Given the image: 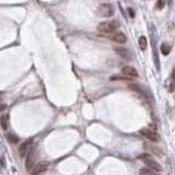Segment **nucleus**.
<instances>
[{"label": "nucleus", "instance_id": "f257e3e1", "mask_svg": "<svg viewBox=\"0 0 175 175\" xmlns=\"http://www.w3.org/2000/svg\"><path fill=\"white\" fill-rule=\"evenodd\" d=\"M137 159L144 162V164L147 165V167H149V169L155 171L158 173H159V172H162V166L160 165V163H158L155 160H153L151 154H149V153H142V154L138 155Z\"/></svg>", "mask_w": 175, "mask_h": 175}, {"label": "nucleus", "instance_id": "f03ea898", "mask_svg": "<svg viewBox=\"0 0 175 175\" xmlns=\"http://www.w3.org/2000/svg\"><path fill=\"white\" fill-rule=\"evenodd\" d=\"M139 134L142 136V137L147 138L148 140L152 141V142H158L159 139H160V137H159V135H158L157 132L151 130L150 128H142V129H140Z\"/></svg>", "mask_w": 175, "mask_h": 175}, {"label": "nucleus", "instance_id": "7ed1b4c3", "mask_svg": "<svg viewBox=\"0 0 175 175\" xmlns=\"http://www.w3.org/2000/svg\"><path fill=\"white\" fill-rule=\"evenodd\" d=\"M117 27L116 22H112V21H106V22H102L98 25L99 31L103 32V33H112L115 31Z\"/></svg>", "mask_w": 175, "mask_h": 175}, {"label": "nucleus", "instance_id": "20e7f679", "mask_svg": "<svg viewBox=\"0 0 175 175\" xmlns=\"http://www.w3.org/2000/svg\"><path fill=\"white\" fill-rule=\"evenodd\" d=\"M99 13L100 15H102L104 18L112 17L113 14H114V8H113V6L109 5V3H103V5L100 6Z\"/></svg>", "mask_w": 175, "mask_h": 175}, {"label": "nucleus", "instance_id": "39448f33", "mask_svg": "<svg viewBox=\"0 0 175 175\" xmlns=\"http://www.w3.org/2000/svg\"><path fill=\"white\" fill-rule=\"evenodd\" d=\"M26 161H25V166H26V170L30 171L33 167L34 163H35V154H34V148H32L26 154Z\"/></svg>", "mask_w": 175, "mask_h": 175}, {"label": "nucleus", "instance_id": "423d86ee", "mask_svg": "<svg viewBox=\"0 0 175 175\" xmlns=\"http://www.w3.org/2000/svg\"><path fill=\"white\" fill-rule=\"evenodd\" d=\"M48 165H50V162H47V161H43V162L37 163V164L34 166V170H33L32 175H40L42 172H44L45 170H47Z\"/></svg>", "mask_w": 175, "mask_h": 175}, {"label": "nucleus", "instance_id": "0eeeda50", "mask_svg": "<svg viewBox=\"0 0 175 175\" xmlns=\"http://www.w3.org/2000/svg\"><path fill=\"white\" fill-rule=\"evenodd\" d=\"M109 38L114 42H116L118 44H125L127 38H126V36L124 33H121V32H116V33H114L112 35L109 36Z\"/></svg>", "mask_w": 175, "mask_h": 175}, {"label": "nucleus", "instance_id": "6e6552de", "mask_svg": "<svg viewBox=\"0 0 175 175\" xmlns=\"http://www.w3.org/2000/svg\"><path fill=\"white\" fill-rule=\"evenodd\" d=\"M121 73L128 77H134L137 78L138 77V72L134 67H130V66H125V67L121 68Z\"/></svg>", "mask_w": 175, "mask_h": 175}, {"label": "nucleus", "instance_id": "1a4fd4ad", "mask_svg": "<svg viewBox=\"0 0 175 175\" xmlns=\"http://www.w3.org/2000/svg\"><path fill=\"white\" fill-rule=\"evenodd\" d=\"M146 149H148V150H150L151 151V153L152 154H155L157 157L159 158H163V151H162L160 148H158L157 146H149V144H146Z\"/></svg>", "mask_w": 175, "mask_h": 175}, {"label": "nucleus", "instance_id": "9d476101", "mask_svg": "<svg viewBox=\"0 0 175 175\" xmlns=\"http://www.w3.org/2000/svg\"><path fill=\"white\" fill-rule=\"evenodd\" d=\"M27 149H29V142L27 141H24L22 144H20L19 147V154L21 158H24L27 154Z\"/></svg>", "mask_w": 175, "mask_h": 175}, {"label": "nucleus", "instance_id": "9b49d317", "mask_svg": "<svg viewBox=\"0 0 175 175\" xmlns=\"http://www.w3.org/2000/svg\"><path fill=\"white\" fill-rule=\"evenodd\" d=\"M115 52H116L121 57H123V58H125V59H130V57H131V56H130V53L126 50V48L118 47V48H115Z\"/></svg>", "mask_w": 175, "mask_h": 175}, {"label": "nucleus", "instance_id": "f8f14e48", "mask_svg": "<svg viewBox=\"0 0 175 175\" xmlns=\"http://www.w3.org/2000/svg\"><path fill=\"white\" fill-rule=\"evenodd\" d=\"M8 123H9V115L8 114H3L2 116L0 117V125H1L3 130L8 128Z\"/></svg>", "mask_w": 175, "mask_h": 175}, {"label": "nucleus", "instance_id": "ddd939ff", "mask_svg": "<svg viewBox=\"0 0 175 175\" xmlns=\"http://www.w3.org/2000/svg\"><path fill=\"white\" fill-rule=\"evenodd\" d=\"M140 174H144V175H158V172L151 170V169H149V167H142V169L140 170Z\"/></svg>", "mask_w": 175, "mask_h": 175}, {"label": "nucleus", "instance_id": "4468645a", "mask_svg": "<svg viewBox=\"0 0 175 175\" xmlns=\"http://www.w3.org/2000/svg\"><path fill=\"white\" fill-rule=\"evenodd\" d=\"M128 88H129L131 91H134V92H137V93H139V94H141V95H144V91H142V89L140 88L139 85H137V84H129V85H128Z\"/></svg>", "mask_w": 175, "mask_h": 175}, {"label": "nucleus", "instance_id": "2eb2a0df", "mask_svg": "<svg viewBox=\"0 0 175 175\" xmlns=\"http://www.w3.org/2000/svg\"><path fill=\"white\" fill-rule=\"evenodd\" d=\"M138 43H139V46L140 48L142 50H144L146 48H147V46H148V43H147V38L144 37V36H141L139 38V40H138Z\"/></svg>", "mask_w": 175, "mask_h": 175}, {"label": "nucleus", "instance_id": "dca6fc26", "mask_svg": "<svg viewBox=\"0 0 175 175\" xmlns=\"http://www.w3.org/2000/svg\"><path fill=\"white\" fill-rule=\"evenodd\" d=\"M7 139L9 142L11 144H18L19 142V137L18 136L13 135V134H9V135H7Z\"/></svg>", "mask_w": 175, "mask_h": 175}, {"label": "nucleus", "instance_id": "f3484780", "mask_svg": "<svg viewBox=\"0 0 175 175\" xmlns=\"http://www.w3.org/2000/svg\"><path fill=\"white\" fill-rule=\"evenodd\" d=\"M170 52H171L170 46L167 45V44H165V43H164V44H162L161 45V53L162 54L164 55V56H166V55L170 54Z\"/></svg>", "mask_w": 175, "mask_h": 175}, {"label": "nucleus", "instance_id": "a211bd4d", "mask_svg": "<svg viewBox=\"0 0 175 175\" xmlns=\"http://www.w3.org/2000/svg\"><path fill=\"white\" fill-rule=\"evenodd\" d=\"M111 80H112V81H114V80H125V81H129L130 79H129V78H127V77L113 76V77H111Z\"/></svg>", "mask_w": 175, "mask_h": 175}, {"label": "nucleus", "instance_id": "6ab92c4d", "mask_svg": "<svg viewBox=\"0 0 175 175\" xmlns=\"http://www.w3.org/2000/svg\"><path fill=\"white\" fill-rule=\"evenodd\" d=\"M155 7H157V9H162L164 7V1L163 0H158Z\"/></svg>", "mask_w": 175, "mask_h": 175}, {"label": "nucleus", "instance_id": "aec40b11", "mask_svg": "<svg viewBox=\"0 0 175 175\" xmlns=\"http://www.w3.org/2000/svg\"><path fill=\"white\" fill-rule=\"evenodd\" d=\"M128 12H129L130 18H134V17H135V11H134V9H131V8H128Z\"/></svg>", "mask_w": 175, "mask_h": 175}, {"label": "nucleus", "instance_id": "412c9836", "mask_svg": "<svg viewBox=\"0 0 175 175\" xmlns=\"http://www.w3.org/2000/svg\"><path fill=\"white\" fill-rule=\"evenodd\" d=\"M175 90V80H173L171 82V86H170V91L171 92H173Z\"/></svg>", "mask_w": 175, "mask_h": 175}, {"label": "nucleus", "instance_id": "4be33fe9", "mask_svg": "<svg viewBox=\"0 0 175 175\" xmlns=\"http://www.w3.org/2000/svg\"><path fill=\"white\" fill-rule=\"evenodd\" d=\"M172 79L175 80V68L173 69V71H172Z\"/></svg>", "mask_w": 175, "mask_h": 175}, {"label": "nucleus", "instance_id": "5701e85b", "mask_svg": "<svg viewBox=\"0 0 175 175\" xmlns=\"http://www.w3.org/2000/svg\"><path fill=\"white\" fill-rule=\"evenodd\" d=\"M3 108H6V105L3 104V105H0V109H3Z\"/></svg>", "mask_w": 175, "mask_h": 175}]
</instances>
